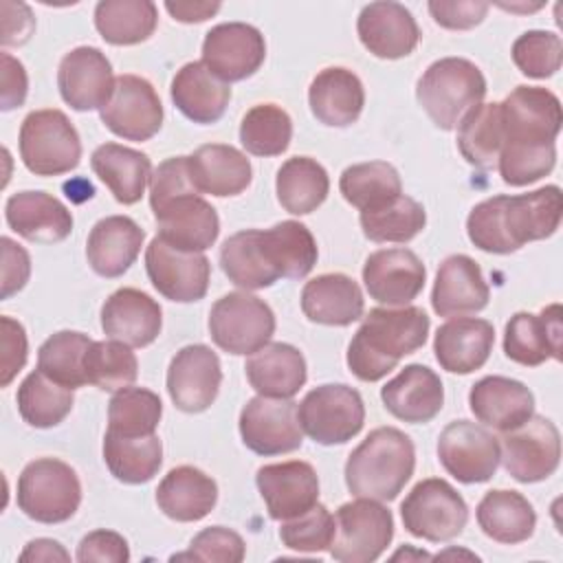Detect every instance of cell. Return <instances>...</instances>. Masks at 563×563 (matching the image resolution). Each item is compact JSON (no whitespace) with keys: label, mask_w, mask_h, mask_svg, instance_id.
<instances>
[{"label":"cell","mask_w":563,"mask_h":563,"mask_svg":"<svg viewBox=\"0 0 563 563\" xmlns=\"http://www.w3.org/2000/svg\"><path fill=\"white\" fill-rule=\"evenodd\" d=\"M563 216V196L556 185L521 196H493L475 205L466 218L468 240L486 253L506 255L526 242L550 238Z\"/></svg>","instance_id":"1"},{"label":"cell","mask_w":563,"mask_h":563,"mask_svg":"<svg viewBox=\"0 0 563 563\" xmlns=\"http://www.w3.org/2000/svg\"><path fill=\"white\" fill-rule=\"evenodd\" d=\"M150 207L158 224V238L178 251L202 253L218 240V213L198 196L187 165L178 158L163 161L154 169Z\"/></svg>","instance_id":"2"},{"label":"cell","mask_w":563,"mask_h":563,"mask_svg":"<svg viewBox=\"0 0 563 563\" xmlns=\"http://www.w3.org/2000/svg\"><path fill=\"white\" fill-rule=\"evenodd\" d=\"M429 317L418 306L374 308L347 345V367L365 383L387 376L402 356L420 350L429 334Z\"/></svg>","instance_id":"3"},{"label":"cell","mask_w":563,"mask_h":563,"mask_svg":"<svg viewBox=\"0 0 563 563\" xmlns=\"http://www.w3.org/2000/svg\"><path fill=\"white\" fill-rule=\"evenodd\" d=\"M416 449L396 427H378L350 453L345 484L354 497L391 501L411 479Z\"/></svg>","instance_id":"4"},{"label":"cell","mask_w":563,"mask_h":563,"mask_svg":"<svg viewBox=\"0 0 563 563\" xmlns=\"http://www.w3.org/2000/svg\"><path fill=\"white\" fill-rule=\"evenodd\" d=\"M486 79L482 70L464 57H442L433 62L416 86V99L440 130H455L462 117L482 103Z\"/></svg>","instance_id":"5"},{"label":"cell","mask_w":563,"mask_h":563,"mask_svg":"<svg viewBox=\"0 0 563 563\" xmlns=\"http://www.w3.org/2000/svg\"><path fill=\"white\" fill-rule=\"evenodd\" d=\"M81 504V482L75 468L57 457L29 462L18 477V508L33 521H68Z\"/></svg>","instance_id":"6"},{"label":"cell","mask_w":563,"mask_h":563,"mask_svg":"<svg viewBox=\"0 0 563 563\" xmlns=\"http://www.w3.org/2000/svg\"><path fill=\"white\" fill-rule=\"evenodd\" d=\"M20 158L35 176H62L81 158V141L62 110H33L20 125Z\"/></svg>","instance_id":"7"},{"label":"cell","mask_w":563,"mask_h":563,"mask_svg":"<svg viewBox=\"0 0 563 563\" xmlns=\"http://www.w3.org/2000/svg\"><path fill=\"white\" fill-rule=\"evenodd\" d=\"M400 517L409 534L442 543L462 534L468 521V508L446 479L429 477L409 490L400 504Z\"/></svg>","instance_id":"8"},{"label":"cell","mask_w":563,"mask_h":563,"mask_svg":"<svg viewBox=\"0 0 563 563\" xmlns=\"http://www.w3.org/2000/svg\"><path fill=\"white\" fill-rule=\"evenodd\" d=\"M297 416L310 440L323 446L345 444L363 429L365 405L350 385H319L297 405Z\"/></svg>","instance_id":"9"},{"label":"cell","mask_w":563,"mask_h":563,"mask_svg":"<svg viewBox=\"0 0 563 563\" xmlns=\"http://www.w3.org/2000/svg\"><path fill=\"white\" fill-rule=\"evenodd\" d=\"M501 147L554 145L561 132V101L539 86H517L501 103Z\"/></svg>","instance_id":"10"},{"label":"cell","mask_w":563,"mask_h":563,"mask_svg":"<svg viewBox=\"0 0 563 563\" xmlns=\"http://www.w3.org/2000/svg\"><path fill=\"white\" fill-rule=\"evenodd\" d=\"M275 332L271 306L249 292L220 297L209 312V334L229 354H253L264 347Z\"/></svg>","instance_id":"11"},{"label":"cell","mask_w":563,"mask_h":563,"mask_svg":"<svg viewBox=\"0 0 563 563\" xmlns=\"http://www.w3.org/2000/svg\"><path fill=\"white\" fill-rule=\"evenodd\" d=\"M336 534L330 554L341 563H372L394 539L391 510L376 499L358 497L336 510Z\"/></svg>","instance_id":"12"},{"label":"cell","mask_w":563,"mask_h":563,"mask_svg":"<svg viewBox=\"0 0 563 563\" xmlns=\"http://www.w3.org/2000/svg\"><path fill=\"white\" fill-rule=\"evenodd\" d=\"M499 462H504L508 475L521 484L548 479L561 462V435L556 424L532 413L519 427L504 431Z\"/></svg>","instance_id":"13"},{"label":"cell","mask_w":563,"mask_h":563,"mask_svg":"<svg viewBox=\"0 0 563 563\" xmlns=\"http://www.w3.org/2000/svg\"><path fill=\"white\" fill-rule=\"evenodd\" d=\"M240 435L257 455L292 453L303 442L297 402L290 398H251L240 411Z\"/></svg>","instance_id":"14"},{"label":"cell","mask_w":563,"mask_h":563,"mask_svg":"<svg viewBox=\"0 0 563 563\" xmlns=\"http://www.w3.org/2000/svg\"><path fill=\"white\" fill-rule=\"evenodd\" d=\"M438 457L457 482L482 484L499 466V440L471 420H453L438 438Z\"/></svg>","instance_id":"15"},{"label":"cell","mask_w":563,"mask_h":563,"mask_svg":"<svg viewBox=\"0 0 563 563\" xmlns=\"http://www.w3.org/2000/svg\"><path fill=\"white\" fill-rule=\"evenodd\" d=\"M103 125L125 141H147L163 125V103L139 75H119L110 101L99 110Z\"/></svg>","instance_id":"16"},{"label":"cell","mask_w":563,"mask_h":563,"mask_svg":"<svg viewBox=\"0 0 563 563\" xmlns=\"http://www.w3.org/2000/svg\"><path fill=\"white\" fill-rule=\"evenodd\" d=\"M145 271L165 299L191 303L207 295L211 264L202 253L178 251L156 235L145 249Z\"/></svg>","instance_id":"17"},{"label":"cell","mask_w":563,"mask_h":563,"mask_svg":"<svg viewBox=\"0 0 563 563\" xmlns=\"http://www.w3.org/2000/svg\"><path fill=\"white\" fill-rule=\"evenodd\" d=\"M264 57V35L246 22H222L202 40V64L227 84L255 75Z\"/></svg>","instance_id":"18"},{"label":"cell","mask_w":563,"mask_h":563,"mask_svg":"<svg viewBox=\"0 0 563 563\" xmlns=\"http://www.w3.org/2000/svg\"><path fill=\"white\" fill-rule=\"evenodd\" d=\"M222 383L218 354L202 345H185L178 350L167 369V391L172 402L187 413L209 409Z\"/></svg>","instance_id":"19"},{"label":"cell","mask_w":563,"mask_h":563,"mask_svg":"<svg viewBox=\"0 0 563 563\" xmlns=\"http://www.w3.org/2000/svg\"><path fill=\"white\" fill-rule=\"evenodd\" d=\"M114 81L108 57L95 46L73 48L57 68L59 95L77 112L101 110L112 97Z\"/></svg>","instance_id":"20"},{"label":"cell","mask_w":563,"mask_h":563,"mask_svg":"<svg viewBox=\"0 0 563 563\" xmlns=\"http://www.w3.org/2000/svg\"><path fill=\"white\" fill-rule=\"evenodd\" d=\"M424 279V264L409 249H380L363 264V284L369 297L387 308L411 303L422 292Z\"/></svg>","instance_id":"21"},{"label":"cell","mask_w":563,"mask_h":563,"mask_svg":"<svg viewBox=\"0 0 563 563\" xmlns=\"http://www.w3.org/2000/svg\"><path fill=\"white\" fill-rule=\"evenodd\" d=\"M255 484L271 519L286 521L310 510L319 499V477L312 464L288 460L257 468Z\"/></svg>","instance_id":"22"},{"label":"cell","mask_w":563,"mask_h":563,"mask_svg":"<svg viewBox=\"0 0 563 563\" xmlns=\"http://www.w3.org/2000/svg\"><path fill=\"white\" fill-rule=\"evenodd\" d=\"M563 308L561 303L545 306L539 314L517 312L506 323L504 352L510 361L537 367L548 358L561 361L563 352Z\"/></svg>","instance_id":"23"},{"label":"cell","mask_w":563,"mask_h":563,"mask_svg":"<svg viewBox=\"0 0 563 563\" xmlns=\"http://www.w3.org/2000/svg\"><path fill=\"white\" fill-rule=\"evenodd\" d=\"M361 44L380 59H400L413 53L420 29L411 11L400 2H369L356 20Z\"/></svg>","instance_id":"24"},{"label":"cell","mask_w":563,"mask_h":563,"mask_svg":"<svg viewBox=\"0 0 563 563\" xmlns=\"http://www.w3.org/2000/svg\"><path fill=\"white\" fill-rule=\"evenodd\" d=\"M161 325L163 310L158 301L139 288H119L101 306V330L130 347L154 343Z\"/></svg>","instance_id":"25"},{"label":"cell","mask_w":563,"mask_h":563,"mask_svg":"<svg viewBox=\"0 0 563 563\" xmlns=\"http://www.w3.org/2000/svg\"><path fill=\"white\" fill-rule=\"evenodd\" d=\"M385 409L411 424L433 420L444 402V387L440 376L427 365H407L380 389Z\"/></svg>","instance_id":"26"},{"label":"cell","mask_w":563,"mask_h":563,"mask_svg":"<svg viewBox=\"0 0 563 563\" xmlns=\"http://www.w3.org/2000/svg\"><path fill=\"white\" fill-rule=\"evenodd\" d=\"M490 297L479 264L468 255H449L435 275L431 306L440 317H464L486 308Z\"/></svg>","instance_id":"27"},{"label":"cell","mask_w":563,"mask_h":563,"mask_svg":"<svg viewBox=\"0 0 563 563\" xmlns=\"http://www.w3.org/2000/svg\"><path fill=\"white\" fill-rule=\"evenodd\" d=\"M7 224L29 242L55 244L70 235L73 213L46 191H18L4 205Z\"/></svg>","instance_id":"28"},{"label":"cell","mask_w":563,"mask_h":563,"mask_svg":"<svg viewBox=\"0 0 563 563\" xmlns=\"http://www.w3.org/2000/svg\"><path fill=\"white\" fill-rule=\"evenodd\" d=\"M495 343L493 323L477 317H453L442 323L433 339V352L442 369L451 374H471L479 369Z\"/></svg>","instance_id":"29"},{"label":"cell","mask_w":563,"mask_h":563,"mask_svg":"<svg viewBox=\"0 0 563 563\" xmlns=\"http://www.w3.org/2000/svg\"><path fill=\"white\" fill-rule=\"evenodd\" d=\"M473 416L497 431H510L534 413L532 391L515 378L484 376L468 391Z\"/></svg>","instance_id":"30"},{"label":"cell","mask_w":563,"mask_h":563,"mask_svg":"<svg viewBox=\"0 0 563 563\" xmlns=\"http://www.w3.org/2000/svg\"><path fill=\"white\" fill-rule=\"evenodd\" d=\"M189 178L198 194H211L216 198L242 194L253 178L251 163L233 145L207 143L187 156Z\"/></svg>","instance_id":"31"},{"label":"cell","mask_w":563,"mask_h":563,"mask_svg":"<svg viewBox=\"0 0 563 563\" xmlns=\"http://www.w3.org/2000/svg\"><path fill=\"white\" fill-rule=\"evenodd\" d=\"M145 231L128 216L101 218L88 233L86 257L101 277H121L139 257Z\"/></svg>","instance_id":"32"},{"label":"cell","mask_w":563,"mask_h":563,"mask_svg":"<svg viewBox=\"0 0 563 563\" xmlns=\"http://www.w3.org/2000/svg\"><path fill=\"white\" fill-rule=\"evenodd\" d=\"M308 103L319 123L330 128H347L356 123L365 106L361 79L343 68L330 66L317 73L308 88Z\"/></svg>","instance_id":"33"},{"label":"cell","mask_w":563,"mask_h":563,"mask_svg":"<svg viewBox=\"0 0 563 563\" xmlns=\"http://www.w3.org/2000/svg\"><path fill=\"white\" fill-rule=\"evenodd\" d=\"M301 310L312 323L350 325L363 317L365 301L358 284L343 273H323L306 282Z\"/></svg>","instance_id":"34"},{"label":"cell","mask_w":563,"mask_h":563,"mask_svg":"<svg viewBox=\"0 0 563 563\" xmlns=\"http://www.w3.org/2000/svg\"><path fill=\"white\" fill-rule=\"evenodd\" d=\"M174 106L194 123H216L222 119L231 88L227 81L216 77L202 62L185 64L172 79Z\"/></svg>","instance_id":"35"},{"label":"cell","mask_w":563,"mask_h":563,"mask_svg":"<svg viewBox=\"0 0 563 563\" xmlns=\"http://www.w3.org/2000/svg\"><path fill=\"white\" fill-rule=\"evenodd\" d=\"M251 387L266 398H292L306 383V358L288 343H266L246 358Z\"/></svg>","instance_id":"36"},{"label":"cell","mask_w":563,"mask_h":563,"mask_svg":"<svg viewBox=\"0 0 563 563\" xmlns=\"http://www.w3.org/2000/svg\"><path fill=\"white\" fill-rule=\"evenodd\" d=\"M218 501V484L196 466L172 468L156 488V504L174 521H200Z\"/></svg>","instance_id":"37"},{"label":"cell","mask_w":563,"mask_h":563,"mask_svg":"<svg viewBox=\"0 0 563 563\" xmlns=\"http://www.w3.org/2000/svg\"><path fill=\"white\" fill-rule=\"evenodd\" d=\"M90 167L121 205L139 202L152 180L150 156L119 143L99 145L90 156Z\"/></svg>","instance_id":"38"},{"label":"cell","mask_w":563,"mask_h":563,"mask_svg":"<svg viewBox=\"0 0 563 563\" xmlns=\"http://www.w3.org/2000/svg\"><path fill=\"white\" fill-rule=\"evenodd\" d=\"M477 523L486 537L497 543H521L532 537L537 515L532 504L517 490H488L475 510Z\"/></svg>","instance_id":"39"},{"label":"cell","mask_w":563,"mask_h":563,"mask_svg":"<svg viewBox=\"0 0 563 563\" xmlns=\"http://www.w3.org/2000/svg\"><path fill=\"white\" fill-rule=\"evenodd\" d=\"M275 191L279 205L292 216L312 213L330 191V178L321 163L310 156H292L277 169Z\"/></svg>","instance_id":"40"},{"label":"cell","mask_w":563,"mask_h":563,"mask_svg":"<svg viewBox=\"0 0 563 563\" xmlns=\"http://www.w3.org/2000/svg\"><path fill=\"white\" fill-rule=\"evenodd\" d=\"M220 266L229 282L244 290L268 288L279 279L264 253L260 229L238 231L227 238L220 249Z\"/></svg>","instance_id":"41"},{"label":"cell","mask_w":563,"mask_h":563,"mask_svg":"<svg viewBox=\"0 0 563 563\" xmlns=\"http://www.w3.org/2000/svg\"><path fill=\"white\" fill-rule=\"evenodd\" d=\"M264 253L279 277L301 279L317 264V242L310 229L295 220H284L262 231Z\"/></svg>","instance_id":"42"},{"label":"cell","mask_w":563,"mask_h":563,"mask_svg":"<svg viewBox=\"0 0 563 563\" xmlns=\"http://www.w3.org/2000/svg\"><path fill=\"white\" fill-rule=\"evenodd\" d=\"M103 460L108 471L123 484L150 482L163 464V444L156 433L128 438L112 431L103 435Z\"/></svg>","instance_id":"43"},{"label":"cell","mask_w":563,"mask_h":563,"mask_svg":"<svg viewBox=\"0 0 563 563\" xmlns=\"http://www.w3.org/2000/svg\"><path fill=\"white\" fill-rule=\"evenodd\" d=\"M158 22L156 4L150 0H101L95 7L99 35L114 46L145 42Z\"/></svg>","instance_id":"44"},{"label":"cell","mask_w":563,"mask_h":563,"mask_svg":"<svg viewBox=\"0 0 563 563\" xmlns=\"http://www.w3.org/2000/svg\"><path fill=\"white\" fill-rule=\"evenodd\" d=\"M343 198L358 211H374L398 196H402V183L394 165L385 161L356 163L343 169L339 178Z\"/></svg>","instance_id":"45"},{"label":"cell","mask_w":563,"mask_h":563,"mask_svg":"<svg viewBox=\"0 0 563 563\" xmlns=\"http://www.w3.org/2000/svg\"><path fill=\"white\" fill-rule=\"evenodd\" d=\"M501 117L499 101L479 103L457 123V147L468 165L477 169L497 167L501 152Z\"/></svg>","instance_id":"46"},{"label":"cell","mask_w":563,"mask_h":563,"mask_svg":"<svg viewBox=\"0 0 563 563\" xmlns=\"http://www.w3.org/2000/svg\"><path fill=\"white\" fill-rule=\"evenodd\" d=\"M18 411L35 429L57 427L73 409V389L51 380L44 372H31L18 387Z\"/></svg>","instance_id":"47"},{"label":"cell","mask_w":563,"mask_h":563,"mask_svg":"<svg viewBox=\"0 0 563 563\" xmlns=\"http://www.w3.org/2000/svg\"><path fill=\"white\" fill-rule=\"evenodd\" d=\"M90 345L92 341L81 332H55L37 350V369L68 389L84 387L88 383L84 372V358Z\"/></svg>","instance_id":"48"},{"label":"cell","mask_w":563,"mask_h":563,"mask_svg":"<svg viewBox=\"0 0 563 563\" xmlns=\"http://www.w3.org/2000/svg\"><path fill=\"white\" fill-rule=\"evenodd\" d=\"M161 416L163 402L158 394L145 387H123L108 402V431L128 438L152 435Z\"/></svg>","instance_id":"49"},{"label":"cell","mask_w":563,"mask_h":563,"mask_svg":"<svg viewBox=\"0 0 563 563\" xmlns=\"http://www.w3.org/2000/svg\"><path fill=\"white\" fill-rule=\"evenodd\" d=\"M292 139L288 112L275 103L253 106L240 123V143L253 156H279Z\"/></svg>","instance_id":"50"},{"label":"cell","mask_w":563,"mask_h":563,"mask_svg":"<svg viewBox=\"0 0 563 563\" xmlns=\"http://www.w3.org/2000/svg\"><path fill=\"white\" fill-rule=\"evenodd\" d=\"M358 220L372 242H409L424 229L427 213L418 200L402 194L380 209L361 211Z\"/></svg>","instance_id":"51"},{"label":"cell","mask_w":563,"mask_h":563,"mask_svg":"<svg viewBox=\"0 0 563 563\" xmlns=\"http://www.w3.org/2000/svg\"><path fill=\"white\" fill-rule=\"evenodd\" d=\"M86 380L103 391L130 387L139 376V361L121 341H92L84 358Z\"/></svg>","instance_id":"52"},{"label":"cell","mask_w":563,"mask_h":563,"mask_svg":"<svg viewBox=\"0 0 563 563\" xmlns=\"http://www.w3.org/2000/svg\"><path fill=\"white\" fill-rule=\"evenodd\" d=\"M510 55L526 77L545 79L561 68L563 44L552 31H526L515 40Z\"/></svg>","instance_id":"53"},{"label":"cell","mask_w":563,"mask_h":563,"mask_svg":"<svg viewBox=\"0 0 563 563\" xmlns=\"http://www.w3.org/2000/svg\"><path fill=\"white\" fill-rule=\"evenodd\" d=\"M336 534V521L330 510L314 504L303 515L282 521L279 539L286 548L297 552H325L330 550Z\"/></svg>","instance_id":"54"},{"label":"cell","mask_w":563,"mask_h":563,"mask_svg":"<svg viewBox=\"0 0 563 563\" xmlns=\"http://www.w3.org/2000/svg\"><path fill=\"white\" fill-rule=\"evenodd\" d=\"M556 163V145L545 147H501L497 169L510 187L537 183L552 172Z\"/></svg>","instance_id":"55"},{"label":"cell","mask_w":563,"mask_h":563,"mask_svg":"<svg viewBox=\"0 0 563 563\" xmlns=\"http://www.w3.org/2000/svg\"><path fill=\"white\" fill-rule=\"evenodd\" d=\"M246 545L242 537L224 526H211L200 530L191 543L189 552L176 554L174 559H194V561H218V563H240L244 559Z\"/></svg>","instance_id":"56"},{"label":"cell","mask_w":563,"mask_h":563,"mask_svg":"<svg viewBox=\"0 0 563 563\" xmlns=\"http://www.w3.org/2000/svg\"><path fill=\"white\" fill-rule=\"evenodd\" d=\"M427 7L435 24L451 31H466L477 26L490 9L488 2H479V0H455V2L431 0Z\"/></svg>","instance_id":"57"},{"label":"cell","mask_w":563,"mask_h":563,"mask_svg":"<svg viewBox=\"0 0 563 563\" xmlns=\"http://www.w3.org/2000/svg\"><path fill=\"white\" fill-rule=\"evenodd\" d=\"M77 561H110V563H125L130 561L128 541L112 530H95L88 532L77 545Z\"/></svg>","instance_id":"58"},{"label":"cell","mask_w":563,"mask_h":563,"mask_svg":"<svg viewBox=\"0 0 563 563\" xmlns=\"http://www.w3.org/2000/svg\"><path fill=\"white\" fill-rule=\"evenodd\" d=\"M0 330H2V361H0L2 378H0V385L7 387L18 376V372L24 367L29 345H26V332L20 321L4 314V317H0Z\"/></svg>","instance_id":"59"},{"label":"cell","mask_w":563,"mask_h":563,"mask_svg":"<svg viewBox=\"0 0 563 563\" xmlns=\"http://www.w3.org/2000/svg\"><path fill=\"white\" fill-rule=\"evenodd\" d=\"M0 244H2V299H9L11 295H15L26 286L31 275V257L11 238H2Z\"/></svg>","instance_id":"60"},{"label":"cell","mask_w":563,"mask_h":563,"mask_svg":"<svg viewBox=\"0 0 563 563\" xmlns=\"http://www.w3.org/2000/svg\"><path fill=\"white\" fill-rule=\"evenodd\" d=\"M0 7H2V46L24 44L35 29V18L31 9L22 2H11V0H2Z\"/></svg>","instance_id":"61"},{"label":"cell","mask_w":563,"mask_h":563,"mask_svg":"<svg viewBox=\"0 0 563 563\" xmlns=\"http://www.w3.org/2000/svg\"><path fill=\"white\" fill-rule=\"evenodd\" d=\"M26 70L13 55L2 53V110H13L26 99Z\"/></svg>","instance_id":"62"},{"label":"cell","mask_w":563,"mask_h":563,"mask_svg":"<svg viewBox=\"0 0 563 563\" xmlns=\"http://www.w3.org/2000/svg\"><path fill=\"white\" fill-rule=\"evenodd\" d=\"M165 9L169 11V15L178 22H205L209 20L213 13L220 11V2H189V0H167Z\"/></svg>","instance_id":"63"},{"label":"cell","mask_w":563,"mask_h":563,"mask_svg":"<svg viewBox=\"0 0 563 563\" xmlns=\"http://www.w3.org/2000/svg\"><path fill=\"white\" fill-rule=\"evenodd\" d=\"M70 554L62 548V543L53 539H35L29 541L20 554V561H68Z\"/></svg>","instance_id":"64"}]
</instances>
